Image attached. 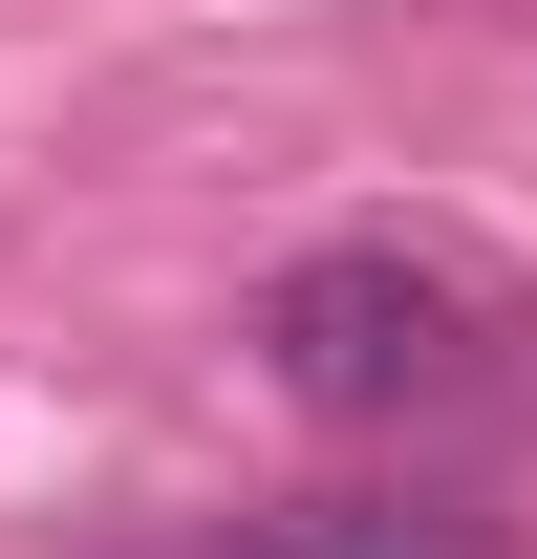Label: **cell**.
I'll return each mask as SVG.
<instances>
[{"label": "cell", "mask_w": 537, "mask_h": 559, "mask_svg": "<svg viewBox=\"0 0 537 559\" xmlns=\"http://www.w3.org/2000/svg\"><path fill=\"white\" fill-rule=\"evenodd\" d=\"M494 345H516V323H494V280H473V259H408V237H323V259L259 280V366H279V409H323V430L473 409Z\"/></svg>", "instance_id": "6da1fadb"}, {"label": "cell", "mask_w": 537, "mask_h": 559, "mask_svg": "<svg viewBox=\"0 0 537 559\" xmlns=\"http://www.w3.org/2000/svg\"><path fill=\"white\" fill-rule=\"evenodd\" d=\"M237 559H494V516L473 495H279L237 516Z\"/></svg>", "instance_id": "7a4b0ae2"}]
</instances>
